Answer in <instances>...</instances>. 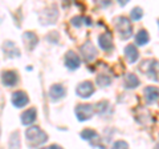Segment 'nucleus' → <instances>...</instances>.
Here are the masks:
<instances>
[{"mask_svg":"<svg viewBox=\"0 0 159 149\" xmlns=\"http://www.w3.org/2000/svg\"><path fill=\"white\" fill-rule=\"evenodd\" d=\"M25 137L28 142L31 145H43L44 142H47L48 140V135L43 129H40L39 127H31L25 131Z\"/></svg>","mask_w":159,"mask_h":149,"instance_id":"1","label":"nucleus"},{"mask_svg":"<svg viewBox=\"0 0 159 149\" xmlns=\"http://www.w3.org/2000/svg\"><path fill=\"white\" fill-rule=\"evenodd\" d=\"M116 29L122 40H127L133 35V26L126 16H118L116 19Z\"/></svg>","mask_w":159,"mask_h":149,"instance_id":"2","label":"nucleus"},{"mask_svg":"<svg viewBox=\"0 0 159 149\" xmlns=\"http://www.w3.org/2000/svg\"><path fill=\"white\" fill-rule=\"evenodd\" d=\"M94 115V108L90 104H80L76 107V116L78 121H86Z\"/></svg>","mask_w":159,"mask_h":149,"instance_id":"3","label":"nucleus"},{"mask_svg":"<svg viewBox=\"0 0 159 149\" xmlns=\"http://www.w3.org/2000/svg\"><path fill=\"white\" fill-rule=\"evenodd\" d=\"M80 51H81L84 59H85L88 63L93 61L94 59H96V56H97V49H96V47H94L90 41L82 44L81 48H80Z\"/></svg>","mask_w":159,"mask_h":149,"instance_id":"4","label":"nucleus"},{"mask_svg":"<svg viewBox=\"0 0 159 149\" xmlns=\"http://www.w3.org/2000/svg\"><path fill=\"white\" fill-rule=\"evenodd\" d=\"M77 95L82 99H88L94 93V87L92 81H82L81 84H78V87L76 89Z\"/></svg>","mask_w":159,"mask_h":149,"instance_id":"5","label":"nucleus"},{"mask_svg":"<svg viewBox=\"0 0 159 149\" xmlns=\"http://www.w3.org/2000/svg\"><path fill=\"white\" fill-rule=\"evenodd\" d=\"M81 137L86 141H90L93 147H101V140H99L98 133L94 129H85L81 132Z\"/></svg>","mask_w":159,"mask_h":149,"instance_id":"6","label":"nucleus"},{"mask_svg":"<svg viewBox=\"0 0 159 149\" xmlns=\"http://www.w3.org/2000/svg\"><path fill=\"white\" fill-rule=\"evenodd\" d=\"M80 64H81V60H80V56L74 52V51H68L66 55H65V65L74 71V69H77L80 67Z\"/></svg>","mask_w":159,"mask_h":149,"instance_id":"7","label":"nucleus"},{"mask_svg":"<svg viewBox=\"0 0 159 149\" xmlns=\"http://www.w3.org/2000/svg\"><path fill=\"white\" fill-rule=\"evenodd\" d=\"M28 103H29V99H28V95H27L25 92L17 91V92H15L13 95H12V104L16 108L25 107Z\"/></svg>","mask_w":159,"mask_h":149,"instance_id":"8","label":"nucleus"},{"mask_svg":"<svg viewBox=\"0 0 159 149\" xmlns=\"http://www.w3.org/2000/svg\"><path fill=\"white\" fill-rule=\"evenodd\" d=\"M2 81L6 87H13L19 81L17 73L15 71H4L2 73Z\"/></svg>","mask_w":159,"mask_h":149,"instance_id":"9","label":"nucleus"},{"mask_svg":"<svg viewBox=\"0 0 159 149\" xmlns=\"http://www.w3.org/2000/svg\"><path fill=\"white\" fill-rule=\"evenodd\" d=\"M155 65H158V63L155 60H151V65H148V60L146 61H143L141 64V71L142 72H145L148 74V77L150 79H154V80H158V77H157V71H155Z\"/></svg>","mask_w":159,"mask_h":149,"instance_id":"10","label":"nucleus"},{"mask_svg":"<svg viewBox=\"0 0 159 149\" xmlns=\"http://www.w3.org/2000/svg\"><path fill=\"white\" fill-rule=\"evenodd\" d=\"M65 93H66V91L61 84H54V85H52L51 89H49V97H51L53 101L62 99L64 96H65Z\"/></svg>","mask_w":159,"mask_h":149,"instance_id":"11","label":"nucleus"},{"mask_svg":"<svg viewBox=\"0 0 159 149\" xmlns=\"http://www.w3.org/2000/svg\"><path fill=\"white\" fill-rule=\"evenodd\" d=\"M23 40H24V44H25V47L29 49V51H32V49L37 46L39 43V37L36 36V33H33L32 31H28L23 35Z\"/></svg>","mask_w":159,"mask_h":149,"instance_id":"12","label":"nucleus"},{"mask_svg":"<svg viewBox=\"0 0 159 149\" xmlns=\"http://www.w3.org/2000/svg\"><path fill=\"white\" fill-rule=\"evenodd\" d=\"M98 43H99V47L103 51H109V49L113 48V36L109 32L102 33L101 36L98 37Z\"/></svg>","mask_w":159,"mask_h":149,"instance_id":"13","label":"nucleus"},{"mask_svg":"<svg viewBox=\"0 0 159 149\" xmlns=\"http://www.w3.org/2000/svg\"><path fill=\"white\" fill-rule=\"evenodd\" d=\"M36 117H37L36 109H34V108L27 109V111H25V112H23V115H21V123L24 124V125H31V124L34 123Z\"/></svg>","mask_w":159,"mask_h":149,"instance_id":"14","label":"nucleus"},{"mask_svg":"<svg viewBox=\"0 0 159 149\" xmlns=\"http://www.w3.org/2000/svg\"><path fill=\"white\" fill-rule=\"evenodd\" d=\"M3 51H4V53H6L8 57H19L20 56L19 48L15 46L12 41H6V43H4Z\"/></svg>","mask_w":159,"mask_h":149,"instance_id":"15","label":"nucleus"},{"mask_svg":"<svg viewBox=\"0 0 159 149\" xmlns=\"http://www.w3.org/2000/svg\"><path fill=\"white\" fill-rule=\"evenodd\" d=\"M145 97L148 103H155L159 100V88L157 87H146L145 88Z\"/></svg>","mask_w":159,"mask_h":149,"instance_id":"16","label":"nucleus"},{"mask_svg":"<svg viewBox=\"0 0 159 149\" xmlns=\"http://www.w3.org/2000/svg\"><path fill=\"white\" fill-rule=\"evenodd\" d=\"M125 56L126 59L129 60V63H135L138 60L139 57V52L135 46H133V44H130V46H127L125 48Z\"/></svg>","mask_w":159,"mask_h":149,"instance_id":"17","label":"nucleus"},{"mask_svg":"<svg viewBox=\"0 0 159 149\" xmlns=\"http://www.w3.org/2000/svg\"><path fill=\"white\" fill-rule=\"evenodd\" d=\"M139 85V79L134 73H127L125 76V87L127 89H134Z\"/></svg>","mask_w":159,"mask_h":149,"instance_id":"18","label":"nucleus"},{"mask_svg":"<svg viewBox=\"0 0 159 149\" xmlns=\"http://www.w3.org/2000/svg\"><path fill=\"white\" fill-rule=\"evenodd\" d=\"M148 40H150V36H148L146 29H141L135 36V44L137 46H141V47L146 46V44L148 43Z\"/></svg>","mask_w":159,"mask_h":149,"instance_id":"19","label":"nucleus"},{"mask_svg":"<svg viewBox=\"0 0 159 149\" xmlns=\"http://www.w3.org/2000/svg\"><path fill=\"white\" fill-rule=\"evenodd\" d=\"M20 148V141H19V133L15 132L11 136V141H9V149H19Z\"/></svg>","mask_w":159,"mask_h":149,"instance_id":"20","label":"nucleus"},{"mask_svg":"<svg viewBox=\"0 0 159 149\" xmlns=\"http://www.w3.org/2000/svg\"><path fill=\"white\" fill-rule=\"evenodd\" d=\"M111 83V79L106 76V74H99V76H97V84L101 87H107L109 84Z\"/></svg>","mask_w":159,"mask_h":149,"instance_id":"21","label":"nucleus"},{"mask_svg":"<svg viewBox=\"0 0 159 149\" xmlns=\"http://www.w3.org/2000/svg\"><path fill=\"white\" fill-rule=\"evenodd\" d=\"M143 16V11H142V8H139V7H135L131 11V19L133 20H139Z\"/></svg>","mask_w":159,"mask_h":149,"instance_id":"22","label":"nucleus"},{"mask_svg":"<svg viewBox=\"0 0 159 149\" xmlns=\"http://www.w3.org/2000/svg\"><path fill=\"white\" fill-rule=\"evenodd\" d=\"M82 22H85V17H81V16H74V17H72V20H70L72 26L77 27V28L82 26Z\"/></svg>","mask_w":159,"mask_h":149,"instance_id":"23","label":"nucleus"},{"mask_svg":"<svg viewBox=\"0 0 159 149\" xmlns=\"http://www.w3.org/2000/svg\"><path fill=\"white\" fill-rule=\"evenodd\" d=\"M111 149H129V144L126 141H116L113 144Z\"/></svg>","mask_w":159,"mask_h":149,"instance_id":"24","label":"nucleus"},{"mask_svg":"<svg viewBox=\"0 0 159 149\" xmlns=\"http://www.w3.org/2000/svg\"><path fill=\"white\" fill-rule=\"evenodd\" d=\"M49 149H64V148L60 147V145H57V144H53V145L49 147Z\"/></svg>","mask_w":159,"mask_h":149,"instance_id":"25","label":"nucleus"},{"mask_svg":"<svg viewBox=\"0 0 159 149\" xmlns=\"http://www.w3.org/2000/svg\"><path fill=\"white\" fill-rule=\"evenodd\" d=\"M155 149H159V142H158L157 145H155Z\"/></svg>","mask_w":159,"mask_h":149,"instance_id":"26","label":"nucleus"},{"mask_svg":"<svg viewBox=\"0 0 159 149\" xmlns=\"http://www.w3.org/2000/svg\"><path fill=\"white\" fill-rule=\"evenodd\" d=\"M158 24H159V20H158Z\"/></svg>","mask_w":159,"mask_h":149,"instance_id":"27","label":"nucleus"}]
</instances>
